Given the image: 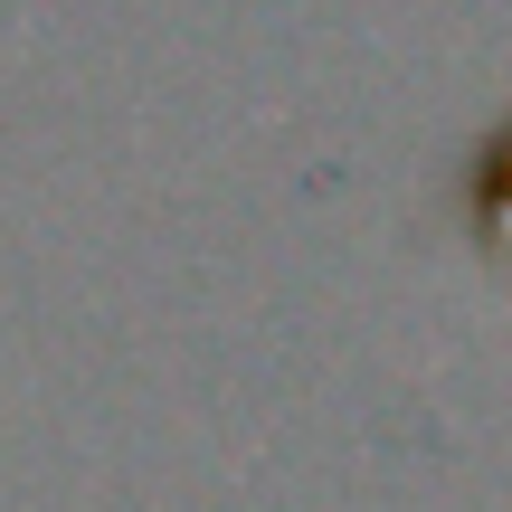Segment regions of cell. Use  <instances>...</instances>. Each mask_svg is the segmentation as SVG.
Wrapping results in <instances>:
<instances>
[{
	"label": "cell",
	"mask_w": 512,
	"mask_h": 512,
	"mask_svg": "<svg viewBox=\"0 0 512 512\" xmlns=\"http://www.w3.org/2000/svg\"><path fill=\"white\" fill-rule=\"evenodd\" d=\"M484 219H494V238L512 247V143L484 162Z\"/></svg>",
	"instance_id": "cell-1"
}]
</instances>
